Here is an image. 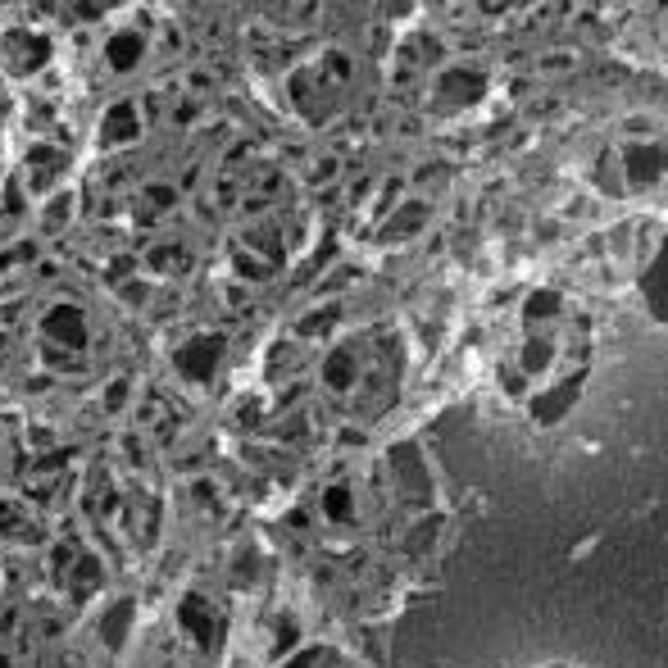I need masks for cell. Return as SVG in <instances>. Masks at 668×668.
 Listing matches in <instances>:
<instances>
[{
    "label": "cell",
    "instance_id": "cell-1",
    "mask_svg": "<svg viewBox=\"0 0 668 668\" xmlns=\"http://www.w3.org/2000/svg\"><path fill=\"white\" fill-rule=\"evenodd\" d=\"M591 355V327L583 314H568L559 296L537 292L509 327L500 346L496 373L500 387L514 401H555L559 392H573Z\"/></svg>",
    "mask_w": 668,
    "mask_h": 668
},
{
    "label": "cell",
    "instance_id": "cell-5",
    "mask_svg": "<svg viewBox=\"0 0 668 668\" xmlns=\"http://www.w3.org/2000/svg\"><path fill=\"white\" fill-rule=\"evenodd\" d=\"M277 264H282V232L269 219L242 227V236L232 246V269L246 282H264L269 273H277Z\"/></svg>",
    "mask_w": 668,
    "mask_h": 668
},
{
    "label": "cell",
    "instance_id": "cell-3",
    "mask_svg": "<svg viewBox=\"0 0 668 668\" xmlns=\"http://www.w3.org/2000/svg\"><path fill=\"white\" fill-rule=\"evenodd\" d=\"M351 78H355V64H351L342 51H323L318 60H310V64L296 69L292 95L301 101V110H310V114L318 119V114H327L332 105L342 101V91H346Z\"/></svg>",
    "mask_w": 668,
    "mask_h": 668
},
{
    "label": "cell",
    "instance_id": "cell-10",
    "mask_svg": "<svg viewBox=\"0 0 668 668\" xmlns=\"http://www.w3.org/2000/svg\"><path fill=\"white\" fill-rule=\"evenodd\" d=\"M624 164H628V182H632L637 191L655 186L659 173H664V151H659V141H655V136H650V141H637V136H632V151L624 155Z\"/></svg>",
    "mask_w": 668,
    "mask_h": 668
},
{
    "label": "cell",
    "instance_id": "cell-8",
    "mask_svg": "<svg viewBox=\"0 0 668 668\" xmlns=\"http://www.w3.org/2000/svg\"><path fill=\"white\" fill-rule=\"evenodd\" d=\"M323 514L327 523H337V528H360V483L355 477H337L327 492H323Z\"/></svg>",
    "mask_w": 668,
    "mask_h": 668
},
{
    "label": "cell",
    "instance_id": "cell-7",
    "mask_svg": "<svg viewBox=\"0 0 668 668\" xmlns=\"http://www.w3.org/2000/svg\"><path fill=\"white\" fill-rule=\"evenodd\" d=\"M178 624H182L186 641H196L205 655H214V650L223 646V632H227L223 609H214L205 596H191V600L178 609Z\"/></svg>",
    "mask_w": 668,
    "mask_h": 668
},
{
    "label": "cell",
    "instance_id": "cell-4",
    "mask_svg": "<svg viewBox=\"0 0 668 668\" xmlns=\"http://www.w3.org/2000/svg\"><path fill=\"white\" fill-rule=\"evenodd\" d=\"M223 355H227V342L219 337V332L196 327L173 346V368H178V377L186 382V387H210V382L219 377V368H223Z\"/></svg>",
    "mask_w": 668,
    "mask_h": 668
},
{
    "label": "cell",
    "instance_id": "cell-9",
    "mask_svg": "<svg viewBox=\"0 0 668 668\" xmlns=\"http://www.w3.org/2000/svg\"><path fill=\"white\" fill-rule=\"evenodd\" d=\"M146 51H151V37L141 28H114L105 41V64L123 73V69H136V60H146Z\"/></svg>",
    "mask_w": 668,
    "mask_h": 668
},
{
    "label": "cell",
    "instance_id": "cell-2",
    "mask_svg": "<svg viewBox=\"0 0 668 668\" xmlns=\"http://www.w3.org/2000/svg\"><path fill=\"white\" fill-rule=\"evenodd\" d=\"M323 396L342 414H377L387 409L401 382V346L392 332H351L318 368Z\"/></svg>",
    "mask_w": 668,
    "mask_h": 668
},
{
    "label": "cell",
    "instance_id": "cell-13",
    "mask_svg": "<svg viewBox=\"0 0 668 668\" xmlns=\"http://www.w3.org/2000/svg\"><path fill=\"white\" fill-rule=\"evenodd\" d=\"M546 668H559V664H546Z\"/></svg>",
    "mask_w": 668,
    "mask_h": 668
},
{
    "label": "cell",
    "instance_id": "cell-11",
    "mask_svg": "<svg viewBox=\"0 0 668 668\" xmlns=\"http://www.w3.org/2000/svg\"><path fill=\"white\" fill-rule=\"evenodd\" d=\"M136 132H141V114H136V105H110V114H105V123H101V141L105 146H119V141H136Z\"/></svg>",
    "mask_w": 668,
    "mask_h": 668
},
{
    "label": "cell",
    "instance_id": "cell-12",
    "mask_svg": "<svg viewBox=\"0 0 668 668\" xmlns=\"http://www.w3.org/2000/svg\"><path fill=\"white\" fill-rule=\"evenodd\" d=\"M0 668H14V655H10V650H0Z\"/></svg>",
    "mask_w": 668,
    "mask_h": 668
},
{
    "label": "cell",
    "instance_id": "cell-6",
    "mask_svg": "<svg viewBox=\"0 0 668 668\" xmlns=\"http://www.w3.org/2000/svg\"><path fill=\"white\" fill-rule=\"evenodd\" d=\"M41 337H45V360H78L87 355L91 327H87V310L73 301H55L51 310L41 314Z\"/></svg>",
    "mask_w": 668,
    "mask_h": 668
}]
</instances>
